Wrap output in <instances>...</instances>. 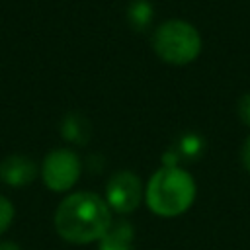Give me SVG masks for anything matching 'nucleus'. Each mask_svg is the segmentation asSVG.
Listing matches in <instances>:
<instances>
[{"instance_id": "1", "label": "nucleus", "mask_w": 250, "mask_h": 250, "mask_svg": "<svg viewBox=\"0 0 250 250\" xmlns=\"http://www.w3.org/2000/svg\"><path fill=\"white\" fill-rule=\"evenodd\" d=\"M55 230L70 244H90L102 240L111 227V211L105 199L94 191H74L66 195L55 211Z\"/></svg>"}, {"instance_id": "2", "label": "nucleus", "mask_w": 250, "mask_h": 250, "mask_svg": "<svg viewBox=\"0 0 250 250\" xmlns=\"http://www.w3.org/2000/svg\"><path fill=\"white\" fill-rule=\"evenodd\" d=\"M195 199V182L180 166H162L156 170L145 189L148 209L158 217H178L186 213Z\"/></svg>"}, {"instance_id": "3", "label": "nucleus", "mask_w": 250, "mask_h": 250, "mask_svg": "<svg viewBox=\"0 0 250 250\" xmlns=\"http://www.w3.org/2000/svg\"><path fill=\"white\" fill-rule=\"evenodd\" d=\"M152 47L162 61L180 66L197 59L201 53V35L184 20H168L154 31Z\"/></svg>"}, {"instance_id": "4", "label": "nucleus", "mask_w": 250, "mask_h": 250, "mask_svg": "<svg viewBox=\"0 0 250 250\" xmlns=\"http://www.w3.org/2000/svg\"><path fill=\"white\" fill-rule=\"evenodd\" d=\"M82 172V164L80 158L74 150L70 148H55L51 150L39 168L41 180L43 184L51 189V191H68L80 178Z\"/></svg>"}, {"instance_id": "5", "label": "nucleus", "mask_w": 250, "mask_h": 250, "mask_svg": "<svg viewBox=\"0 0 250 250\" xmlns=\"http://www.w3.org/2000/svg\"><path fill=\"white\" fill-rule=\"evenodd\" d=\"M145 191L141 180L127 170L113 174L105 186V201L117 213H131L139 207Z\"/></svg>"}, {"instance_id": "6", "label": "nucleus", "mask_w": 250, "mask_h": 250, "mask_svg": "<svg viewBox=\"0 0 250 250\" xmlns=\"http://www.w3.org/2000/svg\"><path fill=\"white\" fill-rule=\"evenodd\" d=\"M39 174L35 160L23 154H10L0 162V180L12 188L29 186Z\"/></svg>"}, {"instance_id": "7", "label": "nucleus", "mask_w": 250, "mask_h": 250, "mask_svg": "<svg viewBox=\"0 0 250 250\" xmlns=\"http://www.w3.org/2000/svg\"><path fill=\"white\" fill-rule=\"evenodd\" d=\"M98 250H133V227L129 223L111 225L102 236Z\"/></svg>"}, {"instance_id": "8", "label": "nucleus", "mask_w": 250, "mask_h": 250, "mask_svg": "<svg viewBox=\"0 0 250 250\" xmlns=\"http://www.w3.org/2000/svg\"><path fill=\"white\" fill-rule=\"evenodd\" d=\"M61 133L74 145H84L90 139V121L80 113H68L61 123Z\"/></svg>"}, {"instance_id": "9", "label": "nucleus", "mask_w": 250, "mask_h": 250, "mask_svg": "<svg viewBox=\"0 0 250 250\" xmlns=\"http://www.w3.org/2000/svg\"><path fill=\"white\" fill-rule=\"evenodd\" d=\"M129 18L137 27H145L152 18V8L146 0H137L129 8Z\"/></svg>"}, {"instance_id": "10", "label": "nucleus", "mask_w": 250, "mask_h": 250, "mask_svg": "<svg viewBox=\"0 0 250 250\" xmlns=\"http://www.w3.org/2000/svg\"><path fill=\"white\" fill-rule=\"evenodd\" d=\"M203 150V141H201V137H197V135H184L182 139H180V145H178V156L180 154H184V156H188V158H193V156H197L199 152Z\"/></svg>"}, {"instance_id": "11", "label": "nucleus", "mask_w": 250, "mask_h": 250, "mask_svg": "<svg viewBox=\"0 0 250 250\" xmlns=\"http://www.w3.org/2000/svg\"><path fill=\"white\" fill-rule=\"evenodd\" d=\"M14 215H16L14 203H12L8 197L0 195V234L10 229V225H12V221H14Z\"/></svg>"}, {"instance_id": "12", "label": "nucleus", "mask_w": 250, "mask_h": 250, "mask_svg": "<svg viewBox=\"0 0 250 250\" xmlns=\"http://www.w3.org/2000/svg\"><path fill=\"white\" fill-rule=\"evenodd\" d=\"M236 111H238V117L242 119V123L250 125V94H244V96L238 100Z\"/></svg>"}, {"instance_id": "13", "label": "nucleus", "mask_w": 250, "mask_h": 250, "mask_svg": "<svg viewBox=\"0 0 250 250\" xmlns=\"http://www.w3.org/2000/svg\"><path fill=\"white\" fill-rule=\"evenodd\" d=\"M242 164L250 172V137L244 141V146H242Z\"/></svg>"}, {"instance_id": "14", "label": "nucleus", "mask_w": 250, "mask_h": 250, "mask_svg": "<svg viewBox=\"0 0 250 250\" xmlns=\"http://www.w3.org/2000/svg\"><path fill=\"white\" fill-rule=\"evenodd\" d=\"M0 250H21L16 242H10V240H2L0 242Z\"/></svg>"}]
</instances>
